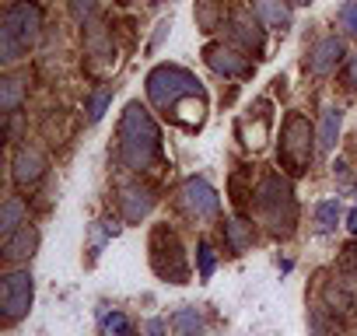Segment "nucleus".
Masks as SVG:
<instances>
[{"label": "nucleus", "mask_w": 357, "mask_h": 336, "mask_svg": "<svg viewBox=\"0 0 357 336\" xmlns=\"http://www.w3.org/2000/svg\"><path fill=\"white\" fill-rule=\"evenodd\" d=\"M161 158V130L140 102H130L119 119V161L130 172H147Z\"/></svg>", "instance_id": "f257e3e1"}, {"label": "nucleus", "mask_w": 357, "mask_h": 336, "mask_svg": "<svg viewBox=\"0 0 357 336\" xmlns=\"http://www.w3.org/2000/svg\"><path fill=\"white\" fill-rule=\"evenodd\" d=\"M43 32V8L36 0H15V4L4 11V22H0V60L4 63H18Z\"/></svg>", "instance_id": "f03ea898"}, {"label": "nucleus", "mask_w": 357, "mask_h": 336, "mask_svg": "<svg viewBox=\"0 0 357 336\" xmlns=\"http://www.w3.org/2000/svg\"><path fill=\"white\" fill-rule=\"evenodd\" d=\"M256 214L259 221L270 228L273 238H287L294 235V224H298V200H294V190L284 176L270 172L259 190H256Z\"/></svg>", "instance_id": "7ed1b4c3"}, {"label": "nucleus", "mask_w": 357, "mask_h": 336, "mask_svg": "<svg viewBox=\"0 0 357 336\" xmlns=\"http://www.w3.org/2000/svg\"><path fill=\"white\" fill-rule=\"evenodd\" d=\"M193 95H207L204 84L197 81V74H190L186 67H175V63H158L147 74V98L168 116L178 102H186Z\"/></svg>", "instance_id": "20e7f679"}, {"label": "nucleus", "mask_w": 357, "mask_h": 336, "mask_svg": "<svg viewBox=\"0 0 357 336\" xmlns=\"http://www.w3.org/2000/svg\"><path fill=\"white\" fill-rule=\"evenodd\" d=\"M315 126L308 123V116L301 112H287L284 126H280V151H277V161L287 168L291 176H301L308 172V165L315 158Z\"/></svg>", "instance_id": "39448f33"}, {"label": "nucleus", "mask_w": 357, "mask_h": 336, "mask_svg": "<svg viewBox=\"0 0 357 336\" xmlns=\"http://www.w3.org/2000/svg\"><path fill=\"white\" fill-rule=\"evenodd\" d=\"M151 266L161 280H172V284H186L190 280V263H186V252H183V242L178 235L165 224H158L151 231Z\"/></svg>", "instance_id": "423d86ee"}, {"label": "nucleus", "mask_w": 357, "mask_h": 336, "mask_svg": "<svg viewBox=\"0 0 357 336\" xmlns=\"http://www.w3.org/2000/svg\"><path fill=\"white\" fill-rule=\"evenodd\" d=\"M36 301V280L29 270H11L4 273V284H0V308H4V322L18 326Z\"/></svg>", "instance_id": "0eeeda50"}, {"label": "nucleus", "mask_w": 357, "mask_h": 336, "mask_svg": "<svg viewBox=\"0 0 357 336\" xmlns=\"http://www.w3.org/2000/svg\"><path fill=\"white\" fill-rule=\"evenodd\" d=\"M178 207L193 221H211L221 214V197L207 179H186L183 190H178Z\"/></svg>", "instance_id": "6e6552de"}, {"label": "nucleus", "mask_w": 357, "mask_h": 336, "mask_svg": "<svg viewBox=\"0 0 357 336\" xmlns=\"http://www.w3.org/2000/svg\"><path fill=\"white\" fill-rule=\"evenodd\" d=\"M204 60L214 74L221 77H249L252 74V56L238 46H225V43H211L204 49Z\"/></svg>", "instance_id": "1a4fd4ad"}, {"label": "nucleus", "mask_w": 357, "mask_h": 336, "mask_svg": "<svg viewBox=\"0 0 357 336\" xmlns=\"http://www.w3.org/2000/svg\"><path fill=\"white\" fill-rule=\"evenodd\" d=\"M46 168H50L46 154H43L36 144H25V147H18V151H15V161H11V179H15V186L29 190V186H39V183H43Z\"/></svg>", "instance_id": "9d476101"}, {"label": "nucleus", "mask_w": 357, "mask_h": 336, "mask_svg": "<svg viewBox=\"0 0 357 336\" xmlns=\"http://www.w3.org/2000/svg\"><path fill=\"white\" fill-rule=\"evenodd\" d=\"M154 204H158V197H154V190L144 186V183H130V186L119 190V214H123L126 224H140V221L154 211Z\"/></svg>", "instance_id": "9b49d317"}, {"label": "nucleus", "mask_w": 357, "mask_h": 336, "mask_svg": "<svg viewBox=\"0 0 357 336\" xmlns=\"http://www.w3.org/2000/svg\"><path fill=\"white\" fill-rule=\"evenodd\" d=\"M340 60H343V43H340L336 36H326V39H319V43L308 49L305 67H308V74H315V77H329V74L340 67Z\"/></svg>", "instance_id": "f8f14e48"}, {"label": "nucleus", "mask_w": 357, "mask_h": 336, "mask_svg": "<svg viewBox=\"0 0 357 336\" xmlns=\"http://www.w3.org/2000/svg\"><path fill=\"white\" fill-rule=\"evenodd\" d=\"M231 43H235L238 49L252 53V56H259V53H263L266 36H263L259 22H256L249 11H235V15H231Z\"/></svg>", "instance_id": "ddd939ff"}, {"label": "nucleus", "mask_w": 357, "mask_h": 336, "mask_svg": "<svg viewBox=\"0 0 357 336\" xmlns=\"http://www.w3.org/2000/svg\"><path fill=\"white\" fill-rule=\"evenodd\" d=\"M36 249H39V228H32V224H22L15 235L4 238V259H8V263L32 259Z\"/></svg>", "instance_id": "4468645a"}, {"label": "nucleus", "mask_w": 357, "mask_h": 336, "mask_svg": "<svg viewBox=\"0 0 357 336\" xmlns=\"http://www.w3.org/2000/svg\"><path fill=\"white\" fill-rule=\"evenodd\" d=\"M238 137H242V144L252 147V151H263V147H266V140H270V105H266V102L256 105V126H252L249 119H238Z\"/></svg>", "instance_id": "2eb2a0df"}, {"label": "nucleus", "mask_w": 357, "mask_h": 336, "mask_svg": "<svg viewBox=\"0 0 357 336\" xmlns=\"http://www.w3.org/2000/svg\"><path fill=\"white\" fill-rule=\"evenodd\" d=\"M249 8L256 11V18L270 29H291V0H249Z\"/></svg>", "instance_id": "dca6fc26"}, {"label": "nucleus", "mask_w": 357, "mask_h": 336, "mask_svg": "<svg viewBox=\"0 0 357 336\" xmlns=\"http://www.w3.org/2000/svg\"><path fill=\"white\" fill-rule=\"evenodd\" d=\"M84 53L91 56V60H109L112 56V32L105 29V22H88L84 25Z\"/></svg>", "instance_id": "f3484780"}, {"label": "nucleus", "mask_w": 357, "mask_h": 336, "mask_svg": "<svg viewBox=\"0 0 357 336\" xmlns=\"http://www.w3.org/2000/svg\"><path fill=\"white\" fill-rule=\"evenodd\" d=\"M252 242H256V228H252V221H245V217H231V221L225 224V245H228L231 256H242Z\"/></svg>", "instance_id": "a211bd4d"}, {"label": "nucleus", "mask_w": 357, "mask_h": 336, "mask_svg": "<svg viewBox=\"0 0 357 336\" xmlns=\"http://www.w3.org/2000/svg\"><path fill=\"white\" fill-rule=\"evenodd\" d=\"M225 0H197V8H193V18H197V29L204 36H214L221 25H225Z\"/></svg>", "instance_id": "6ab92c4d"}, {"label": "nucleus", "mask_w": 357, "mask_h": 336, "mask_svg": "<svg viewBox=\"0 0 357 336\" xmlns=\"http://www.w3.org/2000/svg\"><path fill=\"white\" fill-rule=\"evenodd\" d=\"M25 102V77L18 74H8L4 81H0V109H4L8 116H15Z\"/></svg>", "instance_id": "aec40b11"}, {"label": "nucleus", "mask_w": 357, "mask_h": 336, "mask_svg": "<svg viewBox=\"0 0 357 336\" xmlns=\"http://www.w3.org/2000/svg\"><path fill=\"white\" fill-rule=\"evenodd\" d=\"M340 123H343V112L340 109H326L322 112V123H319V151L322 154H329L333 147H336V137H340Z\"/></svg>", "instance_id": "412c9836"}, {"label": "nucleus", "mask_w": 357, "mask_h": 336, "mask_svg": "<svg viewBox=\"0 0 357 336\" xmlns=\"http://www.w3.org/2000/svg\"><path fill=\"white\" fill-rule=\"evenodd\" d=\"M22 224H29V221H25V204H22V197H8L4 207H0V231H4V238H8V235H15Z\"/></svg>", "instance_id": "4be33fe9"}, {"label": "nucleus", "mask_w": 357, "mask_h": 336, "mask_svg": "<svg viewBox=\"0 0 357 336\" xmlns=\"http://www.w3.org/2000/svg\"><path fill=\"white\" fill-rule=\"evenodd\" d=\"M340 322L336 315H329L326 308H312L308 312V336H340Z\"/></svg>", "instance_id": "5701e85b"}, {"label": "nucleus", "mask_w": 357, "mask_h": 336, "mask_svg": "<svg viewBox=\"0 0 357 336\" xmlns=\"http://www.w3.org/2000/svg\"><path fill=\"white\" fill-rule=\"evenodd\" d=\"M172 326H175L178 336H204V319H200L197 308H178L172 315Z\"/></svg>", "instance_id": "b1692460"}, {"label": "nucleus", "mask_w": 357, "mask_h": 336, "mask_svg": "<svg viewBox=\"0 0 357 336\" xmlns=\"http://www.w3.org/2000/svg\"><path fill=\"white\" fill-rule=\"evenodd\" d=\"M336 217H340V204L336 200H326L315 207V221H319V231H333L336 228Z\"/></svg>", "instance_id": "393cba45"}, {"label": "nucleus", "mask_w": 357, "mask_h": 336, "mask_svg": "<svg viewBox=\"0 0 357 336\" xmlns=\"http://www.w3.org/2000/svg\"><path fill=\"white\" fill-rule=\"evenodd\" d=\"M109 102H112V88H102V91H95V95L88 98V119H91V123H98Z\"/></svg>", "instance_id": "a878e982"}, {"label": "nucleus", "mask_w": 357, "mask_h": 336, "mask_svg": "<svg viewBox=\"0 0 357 336\" xmlns=\"http://www.w3.org/2000/svg\"><path fill=\"white\" fill-rule=\"evenodd\" d=\"M95 0H70V18L77 22V25H88V22H95Z\"/></svg>", "instance_id": "bb28decb"}, {"label": "nucleus", "mask_w": 357, "mask_h": 336, "mask_svg": "<svg viewBox=\"0 0 357 336\" xmlns=\"http://www.w3.org/2000/svg\"><path fill=\"white\" fill-rule=\"evenodd\" d=\"M340 25H343L350 36H357V0H350V4L340 8Z\"/></svg>", "instance_id": "cd10ccee"}, {"label": "nucleus", "mask_w": 357, "mask_h": 336, "mask_svg": "<svg viewBox=\"0 0 357 336\" xmlns=\"http://www.w3.org/2000/svg\"><path fill=\"white\" fill-rule=\"evenodd\" d=\"M197 256H200V277L207 280V277L214 273V249H211L207 242H200V249H197Z\"/></svg>", "instance_id": "c85d7f7f"}, {"label": "nucleus", "mask_w": 357, "mask_h": 336, "mask_svg": "<svg viewBox=\"0 0 357 336\" xmlns=\"http://www.w3.org/2000/svg\"><path fill=\"white\" fill-rule=\"evenodd\" d=\"M165 329H168L165 319H151V322H147V336H165Z\"/></svg>", "instance_id": "c756f323"}, {"label": "nucleus", "mask_w": 357, "mask_h": 336, "mask_svg": "<svg viewBox=\"0 0 357 336\" xmlns=\"http://www.w3.org/2000/svg\"><path fill=\"white\" fill-rule=\"evenodd\" d=\"M343 263L354 270V277H357V245H347V256H343Z\"/></svg>", "instance_id": "7c9ffc66"}, {"label": "nucleus", "mask_w": 357, "mask_h": 336, "mask_svg": "<svg viewBox=\"0 0 357 336\" xmlns=\"http://www.w3.org/2000/svg\"><path fill=\"white\" fill-rule=\"evenodd\" d=\"M347 77H350V84L357 88V56L350 60V67H347Z\"/></svg>", "instance_id": "2f4dec72"}, {"label": "nucleus", "mask_w": 357, "mask_h": 336, "mask_svg": "<svg viewBox=\"0 0 357 336\" xmlns=\"http://www.w3.org/2000/svg\"><path fill=\"white\" fill-rule=\"evenodd\" d=\"M116 336H137V333H133V329H126V326H123V329H119V333H116Z\"/></svg>", "instance_id": "473e14b6"}]
</instances>
